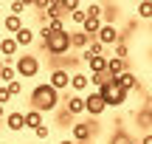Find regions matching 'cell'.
Segmentation results:
<instances>
[{
  "label": "cell",
  "mask_w": 152,
  "mask_h": 144,
  "mask_svg": "<svg viewBox=\"0 0 152 144\" xmlns=\"http://www.w3.org/2000/svg\"><path fill=\"white\" fill-rule=\"evenodd\" d=\"M0 79H3V85L17 82V71H14V65H3V71H0Z\"/></svg>",
  "instance_id": "obj_23"
},
{
  "label": "cell",
  "mask_w": 152,
  "mask_h": 144,
  "mask_svg": "<svg viewBox=\"0 0 152 144\" xmlns=\"http://www.w3.org/2000/svg\"><path fill=\"white\" fill-rule=\"evenodd\" d=\"M90 43H93V40L87 37L82 28H79V31H71V51H73V48H76V51H87V45H90Z\"/></svg>",
  "instance_id": "obj_15"
},
{
  "label": "cell",
  "mask_w": 152,
  "mask_h": 144,
  "mask_svg": "<svg viewBox=\"0 0 152 144\" xmlns=\"http://www.w3.org/2000/svg\"><path fill=\"white\" fill-rule=\"evenodd\" d=\"M62 105H65V110L71 113V116H82V113H85V96L82 93H65Z\"/></svg>",
  "instance_id": "obj_10"
},
{
  "label": "cell",
  "mask_w": 152,
  "mask_h": 144,
  "mask_svg": "<svg viewBox=\"0 0 152 144\" xmlns=\"http://www.w3.org/2000/svg\"><path fill=\"white\" fill-rule=\"evenodd\" d=\"M28 102H31V110H39L45 116V113H56V110H59L62 93H59V90H54L48 82H39V85H34V88H31Z\"/></svg>",
  "instance_id": "obj_1"
},
{
  "label": "cell",
  "mask_w": 152,
  "mask_h": 144,
  "mask_svg": "<svg viewBox=\"0 0 152 144\" xmlns=\"http://www.w3.org/2000/svg\"><path fill=\"white\" fill-rule=\"evenodd\" d=\"M14 71H17V79H34L39 73V57L34 54H23L14 60Z\"/></svg>",
  "instance_id": "obj_3"
},
{
  "label": "cell",
  "mask_w": 152,
  "mask_h": 144,
  "mask_svg": "<svg viewBox=\"0 0 152 144\" xmlns=\"http://www.w3.org/2000/svg\"><path fill=\"white\" fill-rule=\"evenodd\" d=\"M34 136H37L39 141H45V139L51 136V127H48V124H42V127H37V130H34Z\"/></svg>",
  "instance_id": "obj_29"
},
{
  "label": "cell",
  "mask_w": 152,
  "mask_h": 144,
  "mask_svg": "<svg viewBox=\"0 0 152 144\" xmlns=\"http://www.w3.org/2000/svg\"><path fill=\"white\" fill-rule=\"evenodd\" d=\"M85 11H87V17H102L104 3H85Z\"/></svg>",
  "instance_id": "obj_25"
},
{
  "label": "cell",
  "mask_w": 152,
  "mask_h": 144,
  "mask_svg": "<svg viewBox=\"0 0 152 144\" xmlns=\"http://www.w3.org/2000/svg\"><path fill=\"white\" fill-rule=\"evenodd\" d=\"M3 65H6V62H3V57H0V71H3Z\"/></svg>",
  "instance_id": "obj_33"
},
{
  "label": "cell",
  "mask_w": 152,
  "mask_h": 144,
  "mask_svg": "<svg viewBox=\"0 0 152 144\" xmlns=\"http://www.w3.org/2000/svg\"><path fill=\"white\" fill-rule=\"evenodd\" d=\"M118 11H121V6H118V3H104L102 23H104V26H115V20H118Z\"/></svg>",
  "instance_id": "obj_16"
},
{
  "label": "cell",
  "mask_w": 152,
  "mask_h": 144,
  "mask_svg": "<svg viewBox=\"0 0 152 144\" xmlns=\"http://www.w3.org/2000/svg\"><path fill=\"white\" fill-rule=\"evenodd\" d=\"M6 127H9L11 133H20V130H26V113H23V110H11V113H6Z\"/></svg>",
  "instance_id": "obj_14"
},
{
  "label": "cell",
  "mask_w": 152,
  "mask_h": 144,
  "mask_svg": "<svg viewBox=\"0 0 152 144\" xmlns=\"http://www.w3.org/2000/svg\"><path fill=\"white\" fill-rule=\"evenodd\" d=\"M138 144H152V133H144L141 139H138Z\"/></svg>",
  "instance_id": "obj_31"
},
{
  "label": "cell",
  "mask_w": 152,
  "mask_h": 144,
  "mask_svg": "<svg viewBox=\"0 0 152 144\" xmlns=\"http://www.w3.org/2000/svg\"><path fill=\"white\" fill-rule=\"evenodd\" d=\"M39 45H42V51H48L51 57L62 60V57L71 51V31H59V34L51 31V34H48V40H45V43H39Z\"/></svg>",
  "instance_id": "obj_2"
},
{
  "label": "cell",
  "mask_w": 152,
  "mask_h": 144,
  "mask_svg": "<svg viewBox=\"0 0 152 144\" xmlns=\"http://www.w3.org/2000/svg\"><path fill=\"white\" fill-rule=\"evenodd\" d=\"M9 102H11V93H9V88H6V85H0V105H9Z\"/></svg>",
  "instance_id": "obj_30"
},
{
  "label": "cell",
  "mask_w": 152,
  "mask_h": 144,
  "mask_svg": "<svg viewBox=\"0 0 152 144\" xmlns=\"http://www.w3.org/2000/svg\"><path fill=\"white\" fill-rule=\"evenodd\" d=\"M85 90H90V73L73 71L71 73V93H85Z\"/></svg>",
  "instance_id": "obj_12"
},
{
  "label": "cell",
  "mask_w": 152,
  "mask_h": 144,
  "mask_svg": "<svg viewBox=\"0 0 152 144\" xmlns=\"http://www.w3.org/2000/svg\"><path fill=\"white\" fill-rule=\"evenodd\" d=\"M59 144H76V141H73V139H62Z\"/></svg>",
  "instance_id": "obj_32"
},
{
  "label": "cell",
  "mask_w": 152,
  "mask_h": 144,
  "mask_svg": "<svg viewBox=\"0 0 152 144\" xmlns=\"http://www.w3.org/2000/svg\"><path fill=\"white\" fill-rule=\"evenodd\" d=\"M135 14L141 20H152V0H138L135 3Z\"/></svg>",
  "instance_id": "obj_22"
},
{
  "label": "cell",
  "mask_w": 152,
  "mask_h": 144,
  "mask_svg": "<svg viewBox=\"0 0 152 144\" xmlns=\"http://www.w3.org/2000/svg\"><path fill=\"white\" fill-rule=\"evenodd\" d=\"M48 85L54 90H59V93H71V71L68 68H51Z\"/></svg>",
  "instance_id": "obj_5"
},
{
  "label": "cell",
  "mask_w": 152,
  "mask_h": 144,
  "mask_svg": "<svg viewBox=\"0 0 152 144\" xmlns=\"http://www.w3.org/2000/svg\"><path fill=\"white\" fill-rule=\"evenodd\" d=\"M135 122H138V127H141V130H147V133H149V127H152V107L138 110L135 113Z\"/></svg>",
  "instance_id": "obj_21"
},
{
  "label": "cell",
  "mask_w": 152,
  "mask_h": 144,
  "mask_svg": "<svg viewBox=\"0 0 152 144\" xmlns=\"http://www.w3.org/2000/svg\"><path fill=\"white\" fill-rule=\"evenodd\" d=\"M0 119H3V105H0Z\"/></svg>",
  "instance_id": "obj_34"
},
{
  "label": "cell",
  "mask_w": 152,
  "mask_h": 144,
  "mask_svg": "<svg viewBox=\"0 0 152 144\" xmlns=\"http://www.w3.org/2000/svg\"><path fill=\"white\" fill-rule=\"evenodd\" d=\"M99 96L104 99V105H107V107H124L130 93H127L124 88H118L115 82H110V85H104V88H99Z\"/></svg>",
  "instance_id": "obj_4"
},
{
  "label": "cell",
  "mask_w": 152,
  "mask_h": 144,
  "mask_svg": "<svg viewBox=\"0 0 152 144\" xmlns=\"http://www.w3.org/2000/svg\"><path fill=\"white\" fill-rule=\"evenodd\" d=\"M28 6H31V3H23V0H14V3H9V9H11V14L23 17V11H26Z\"/></svg>",
  "instance_id": "obj_26"
},
{
  "label": "cell",
  "mask_w": 152,
  "mask_h": 144,
  "mask_svg": "<svg viewBox=\"0 0 152 144\" xmlns=\"http://www.w3.org/2000/svg\"><path fill=\"white\" fill-rule=\"evenodd\" d=\"M130 144H138V141H135V139H132V141H130Z\"/></svg>",
  "instance_id": "obj_35"
},
{
  "label": "cell",
  "mask_w": 152,
  "mask_h": 144,
  "mask_svg": "<svg viewBox=\"0 0 152 144\" xmlns=\"http://www.w3.org/2000/svg\"><path fill=\"white\" fill-rule=\"evenodd\" d=\"M23 26H26V23H23V17H17V14H9V17L3 20V31H9L11 37H14V34L20 31Z\"/></svg>",
  "instance_id": "obj_20"
},
{
  "label": "cell",
  "mask_w": 152,
  "mask_h": 144,
  "mask_svg": "<svg viewBox=\"0 0 152 144\" xmlns=\"http://www.w3.org/2000/svg\"><path fill=\"white\" fill-rule=\"evenodd\" d=\"M34 40H37V34H34V28H28V26H23L20 31L14 34V43L20 45V48H28V45H31Z\"/></svg>",
  "instance_id": "obj_17"
},
{
  "label": "cell",
  "mask_w": 152,
  "mask_h": 144,
  "mask_svg": "<svg viewBox=\"0 0 152 144\" xmlns=\"http://www.w3.org/2000/svg\"><path fill=\"white\" fill-rule=\"evenodd\" d=\"M107 60L110 57H85V65H87V73L90 76H99V73H107Z\"/></svg>",
  "instance_id": "obj_13"
},
{
  "label": "cell",
  "mask_w": 152,
  "mask_h": 144,
  "mask_svg": "<svg viewBox=\"0 0 152 144\" xmlns=\"http://www.w3.org/2000/svg\"><path fill=\"white\" fill-rule=\"evenodd\" d=\"M93 122H73L71 124V139L76 144H90L93 141Z\"/></svg>",
  "instance_id": "obj_7"
},
{
  "label": "cell",
  "mask_w": 152,
  "mask_h": 144,
  "mask_svg": "<svg viewBox=\"0 0 152 144\" xmlns=\"http://www.w3.org/2000/svg\"><path fill=\"white\" fill-rule=\"evenodd\" d=\"M71 20H73V23H76V26H79V28L85 26V20H87V11H85V6H82L79 11H73V14H71Z\"/></svg>",
  "instance_id": "obj_27"
},
{
  "label": "cell",
  "mask_w": 152,
  "mask_h": 144,
  "mask_svg": "<svg viewBox=\"0 0 152 144\" xmlns=\"http://www.w3.org/2000/svg\"><path fill=\"white\" fill-rule=\"evenodd\" d=\"M17 51H20V45L14 43V37H3V40H0V57H3L6 65H14Z\"/></svg>",
  "instance_id": "obj_9"
},
{
  "label": "cell",
  "mask_w": 152,
  "mask_h": 144,
  "mask_svg": "<svg viewBox=\"0 0 152 144\" xmlns=\"http://www.w3.org/2000/svg\"><path fill=\"white\" fill-rule=\"evenodd\" d=\"M96 40L104 45V48H110V45L115 48V45H118L121 40H127V34H121L115 26H102V31H99V37H96Z\"/></svg>",
  "instance_id": "obj_8"
},
{
  "label": "cell",
  "mask_w": 152,
  "mask_h": 144,
  "mask_svg": "<svg viewBox=\"0 0 152 144\" xmlns=\"http://www.w3.org/2000/svg\"><path fill=\"white\" fill-rule=\"evenodd\" d=\"M124 71H130V65H127L124 60H115V57H110V60H107V73H110L113 79H118Z\"/></svg>",
  "instance_id": "obj_18"
},
{
  "label": "cell",
  "mask_w": 152,
  "mask_h": 144,
  "mask_svg": "<svg viewBox=\"0 0 152 144\" xmlns=\"http://www.w3.org/2000/svg\"><path fill=\"white\" fill-rule=\"evenodd\" d=\"M107 110V105H104V99L99 96V90H87V96H85V113L87 116H93V119H99L102 113Z\"/></svg>",
  "instance_id": "obj_6"
},
{
  "label": "cell",
  "mask_w": 152,
  "mask_h": 144,
  "mask_svg": "<svg viewBox=\"0 0 152 144\" xmlns=\"http://www.w3.org/2000/svg\"><path fill=\"white\" fill-rule=\"evenodd\" d=\"M113 82L118 85V88H124L127 93H130V90H141V79H138L135 71H124L118 79H113Z\"/></svg>",
  "instance_id": "obj_11"
},
{
  "label": "cell",
  "mask_w": 152,
  "mask_h": 144,
  "mask_svg": "<svg viewBox=\"0 0 152 144\" xmlns=\"http://www.w3.org/2000/svg\"><path fill=\"white\" fill-rule=\"evenodd\" d=\"M149 133H152V127H149Z\"/></svg>",
  "instance_id": "obj_36"
},
{
  "label": "cell",
  "mask_w": 152,
  "mask_h": 144,
  "mask_svg": "<svg viewBox=\"0 0 152 144\" xmlns=\"http://www.w3.org/2000/svg\"><path fill=\"white\" fill-rule=\"evenodd\" d=\"M113 57H115V60H124V62H127V57H130V45H127V40H121V43L115 45V54H113Z\"/></svg>",
  "instance_id": "obj_24"
},
{
  "label": "cell",
  "mask_w": 152,
  "mask_h": 144,
  "mask_svg": "<svg viewBox=\"0 0 152 144\" xmlns=\"http://www.w3.org/2000/svg\"><path fill=\"white\" fill-rule=\"evenodd\" d=\"M45 124V116L39 110H31V107H28L26 110V130H37V127H42Z\"/></svg>",
  "instance_id": "obj_19"
},
{
  "label": "cell",
  "mask_w": 152,
  "mask_h": 144,
  "mask_svg": "<svg viewBox=\"0 0 152 144\" xmlns=\"http://www.w3.org/2000/svg\"><path fill=\"white\" fill-rule=\"evenodd\" d=\"M6 88H9V93H11V99H14V96H20V93H23V82H20V79H17V82H11V85H6Z\"/></svg>",
  "instance_id": "obj_28"
}]
</instances>
